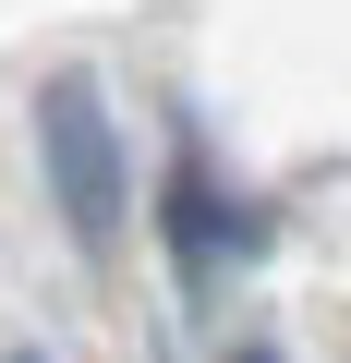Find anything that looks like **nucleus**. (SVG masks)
Instances as JSON below:
<instances>
[{
    "mask_svg": "<svg viewBox=\"0 0 351 363\" xmlns=\"http://www.w3.org/2000/svg\"><path fill=\"white\" fill-rule=\"evenodd\" d=\"M13 363H37V351H13Z\"/></svg>",
    "mask_w": 351,
    "mask_h": 363,
    "instance_id": "obj_3",
    "label": "nucleus"
},
{
    "mask_svg": "<svg viewBox=\"0 0 351 363\" xmlns=\"http://www.w3.org/2000/svg\"><path fill=\"white\" fill-rule=\"evenodd\" d=\"M37 169H49L73 242L109 255V242H121V206H133V169H121V121H109V97H97L85 73L37 85Z\"/></svg>",
    "mask_w": 351,
    "mask_h": 363,
    "instance_id": "obj_1",
    "label": "nucleus"
},
{
    "mask_svg": "<svg viewBox=\"0 0 351 363\" xmlns=\"http://www.w3.org/2000/svg\"><path fill=\"white\" fill-rule=\"evenodd\" d=\"M230 363H279V351H230Z\"/></svg>",
    "mask_w": 351,
    "mask_h": 363,
    "instance_id": "obj_2",
    "label": "nucleus"
}]
</instances>
